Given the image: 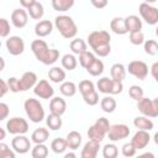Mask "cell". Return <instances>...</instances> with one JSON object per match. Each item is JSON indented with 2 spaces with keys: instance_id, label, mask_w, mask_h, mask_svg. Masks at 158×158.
<instances>
[{
  "instance_id": "36",
  "label": "cell",
  "mask_w": 158,
  "mask_h": 158,
  "mask_svg": "<svg viewBox=\"0 0 158 158\" xmlns=\"http://www.w3.org/2000/svg\"><path fill=\"white\" fill-rule=\"evenodd\" d=\"M95 59H96V54H95L94 52L86 51V52H84V53H81V54L79 56V64H80L84 69H88Z\"/></svg>"
},
{
  "instance_id": "63",
  "label": "cell",
  "mask_w": 158,
  "mask_h": 158,
  "mask_svg": "<svg viewBox=\"0 0 158 158\" xmlns=\"http://www.w3.org/2000/svg\"><path fill=\"white\" fill-rule=\"evenodd\" d=\"M156 36L158 37V26H157V28H156Z\"/></svg>"
},
{
  "instance_id": "43",
  "label": "cell",
  "mask_w": 158,
  "mask_h": 158,
  "mask_svg": "<svg viewBox=\"0 0 158 158\" xmlns=\"http://www.w3.org/2000/svg\"><path fill=\"white\" fill-rule=\"evenodd\" d=\"M130 42L135 46H139L144 43V35L142 31H135V32H130Z\"/></svg>"
},
{
  "instance_id": "46",
  "label": "cell",
  "mask_w": 158,
  "mask_h": 158,
  "mask_svg": "<svg viewBox=\"0 0 158 158\" xmlns=\"http://www.w3.org/2000/svg\"><path fill=\"white\" fill-rule=\"evenodd\" d=\"M16 152L14 149H10L9 146L4 142L0 143V158H15Z\"/></svg>"
},
{
  "instance_id": "52",
  "label": "cell",
  "mask_w": 158,
  "mask_h": 158,
  "mask_svg": "<svg viewBox=\"0 0 158 158\" xmlns=\"http://www.w3.org/2000/svg\"><path fill=\"white\" fill-rule=\"evenodd\" d=\"M90 2H91V5H93L95 9L101 10V9H104V7L107 6L109 0H90Z\"/></svg>"
},
{
  "instance_id": "12",
  "label": "cell",
  "mask_w": 158,
  "mask_h": 158,
  "mask_svg": "<svg viewBox=\"0 0 158 158\" xmlns=\"http://www.w3.org/2000/svg\"><path fill=\"white\" fill-rule=\"evenodd\" d=\"M137 109L139 110V112L147 117H157L158 114L156 111V107H154V104H153V100L148 99V98H142L141 100L137 101Z\"/></svg>"
},
{
  "instance_id": "22",
  "label": "cell",
  "mask_w": 158,
  "mask_h": 158,
  "mask_svg": "<svg viewBox=\"0 0 158 158\" xmlns=\"http://www.w3.org/2000/svg\"><path fill=\"white\" fill-rule=\"evenodd\" d=\"M110 28L114 33L120 35V36L127 33V28H126V23H125L123 17H114L110 22Z\"/></svg>"
},
{
  "instance_id": "26",
  "label": "cell",
  "mask_w": 158,
  "mask_h": 158,
  "mask_svg": "<svg viewBox=\"0 0 158 158\" xmlns=\"http://www.w3.org/2000/svg\"><path fill=\"white\" fill-rule=\"evenodd\" d=\"M49 138V131L46 127H38L36 128L31 135V141L36 143H44Z\"/></svg>"
},
{
  "instance_id": "27",
  "label": "cell",
  "mask_w": 158,
  "mask_h": 158,
  "mask_svg": "<svg viewBox=\"0 0 158 158\" xmlns=\"http://www.w3.org/2000/svg\"><path fill=\"white\" fill-rule=\"evenodd\" d=\"M116 106H117V102L116 100L111 96V95H105L101 100H100V107L104 112L106 114H111L116 110Z\"/></svg>"
},
{
  "instance_id": "56",
  "label": "cell",
  "mask_w": 158,
  "mask_h": 158,
  "mask_svg": "<svg viewBox=\"0 0 158 158\" xmlns=\"http://www.w3.org/2000/svg\"><path fill=\"white\" fill-rule=\"evenodd\" d=\"M5 128H6V127H5ZM5 128H4V127L0 128V141H2V139L5 138V136H6V131H7V130L5 131Z\"/></svg>"
},
{
  "instance_id": "44",
  "label": "cell",
  "mask_w": 158,
  "mask_h": 158,
  "mask_svg": "<svg viewBox=\"0 0 158 158\" xmlns=\"http://www.w3.org/2000/svg\"><path fill=\"white\" fill-rule=\"evenodd\" d=\"M128 95L135 101H138L143 98V89L139 85H131L128 89Z\"/></svg>"
},
{
  "instance_id": "37",
  "label": "cell",
  "mask_w": 158,
  "mask_h": 158,
  "mask_svg": "<svg viewBox=\"0 0 158 158\" xmlns=\"http://www.w3.org/2000/svg\"><path fill=\"white\" fill-rule=\"evenodd\" d=\"M91 77H99V75H101L102 73H104V63H102V60L101 59H99V58H96L93 63H91V65L88 68V69H85Z\"/></svg>"
},
{
  "instance_id": "4",
  "label": "cell",
  "mask_w": 158,
  "mask_h": 158,
  "mask_svg": "<svg viewBox=\"0 0 158 158\" xmlns=\"http://www.w3.org/2000/svg\"><path fill=\"white\" fill-rule=\"evenodd\" d=\"M23 109H25V112H26L27 117L33 123H38V122L43 121L44 117H46L44 109L37 99H33V98L26 99L25 102H23Z\"/></svg>"
},
{
  "instance_id": "10",
  "label": "cell",
  "mask_w": 158,
  "mask_h": 158,
  "mask_svg": "<svg viewBox=\"0 0 158 158\" xmlns=\"http://www.w3.org/2000/svg\"><path fill=\"white\" fill-rule=\"evenodd\" d=\"M5 46L11 56H20L25 51V42L20 36H10L5 41Z\"/></svg>"
},
{
  "instance_id": "24",
  "label": "cell",
  "mask_w": 158,
  "mask_h": 158,
  "mask_svg": "<svg viewBox=\"0 0 158 158\" xmlns=\"http://www.w3.org/2000/svg\"><path fill=\"white\" fill-rule=\"evenodd\" d=\"M69 47H70L72 53L77 56H80L81 53L88 51V43L83 38H73L69 43Z\"/></svg>"
},
{
  "instance_id": "23",
  "label": "cell",
  "mask_w": 158,
  "mask_h": 158,
  "mask_svg": "<svg viewBox=\"0 0 158 158\" xmlns=\"http://www.w3.org/2000/svg\"><path fill=\"white\" fill-rule=\"evenodd\" d=\"M133 126H135L137 130H144V131H151V130L154 127L153 121H152L149 117L144 116V115L135 117V120H133Z\"/></svg>"
},
{
  "instance_id": "29",
  "label": "cell",
  "mask_w": 158,
  "mask_h": 158,
  "mask_svg": "<svg viewBox=\"0 0 158 158\" xmlns=\"http://www.w3.org/2000/svg\"><path fill=\"white\" fill-rule=\"evenodd\" d=\"M112 78L109 77H102L98 80L96 83V88L100 93L105 94V95H111V90H112Z\"/></svg>"
},
{
  "instance_id": "61",
  "label": "cell",
  "mask_w": 158,
  "mask_h": 158,
  "mask_svg": "<svg viewBox=\"0 0 158 158\" xmlns=\"http://www.w3.org/2000/svg\"><path fill=\"white\" fill-rule=\"evenodd\" d=\"M0 62H1V67H0V70H4V68H5V60H4V58H0Z\"/></svg>"
},
{
  "instance_id": "47",
  "label": "cell",
  "mask_w": 158,
  "mask_h": 158,
  "mask_svg": "<svg viewBox=\"0 0 158 158\" xmlns=\"http://www.w3.org/2000/svg\"><path fill=\"white\" fill-rule=\"evenodd\" d=\"M136 152H137V149H136V147L132 144V142H128V143H125L123 146H122V148H121V153H122V156L123 157H133V156H136Z\"/></svg>"
},
{
  "instance_id": "30",
  "label": "cell",
  "mask_w": 158,
  "mask_h": 158,
  "mask_svg": "<svg viewBox=\"0 0 158 158\" xmlns=\"http://www.w3.org/2000/svg\"><path fill=\"white\" fill-rule=\"evenodd\" d=\"M46 125L49 130L52 131H57L62 127L63 122H62V116L60 115H57V114H49L47 117H46Z\"/></svg>"
},
{
  "instance_id": "1",
  "label": "cell",
  "mask_w": 158,
  "mask_h": 158,
  "mask_svg": "<svg viewBox=\"0 0 158 158\" xmlns=\"http://www.w3.org/2000/svg\"><path fill=\"white\" fill-rule=\"evenodd\" d=\"M111 36L105 30L93 31L88 36V44L98 57H107L111 52Z\"/></svg>"
},
{
  "instance_id": "58",
  "label": "cell",
  "mask_w": 158,
  "mask_h": 158,
  "mask_svg": "<svg viewBox=\"0 0 158 158\" xmlns=\"http://www.w3.org/2000/svg\"><path fill=\"white\" fill-rule=\"evenodd\" d=\"M153 104H154V107H156V111L158 114V96L156 99H153Z\"/></svg>"
},
{
  "instance_id": "7",
  "label": "cell",
  "mask_w": 158,
  "mask_h": 158,
  "mask_svg": "<svg viewBox=\"0 0 158 158\" xmlns=\"http://www.w3.org/2000/svg\"><path fill=\"white\" fill-rule=\"evenodd\" d=\"M126 69L128 74H131L132 77L139 80H144L146 77L148 75V65L143 60H132L128 63V67Z\"/></svg>"
},
{
  "instance_id": "59",
  "label": "cell",
  "mask_w": 158,
  "mask_h": 158,
  "mask_svg": "<svg viewBox=\"0 0 158 158\" xmlns=\"http://www.w3.org/2000/svg\"><path fill=\"white\" fill-rule=\"evenodd\" d=\"M141 157H151V158H153V157H154V154H153V153H149V152H146V153L141 154Z\"/></svg>"
},
{
  "instance_id": "40",
  "label": "cell",
  "mask_w": 158,
  "mask_h": 158,
  "mask_svg": "<svg viewBox=\"0 0 158 158\" xmlns=\"http://www.w3.org/2000/svg\"><path fill=\"white\" fill-rule=\"evenodd\" d=\"M143 49L148 56H156L158 53V42L154 40H147L143 43Z\"/></svg>"
},
{
  "instance_id": "42",
  "label": "cell",
  "mask_w": 158,
  "mask_h": 158,
  "mask_svg": "<svg viewBox=\"0 0 158 158\" xmlns=\"http://www.w3.org/2000/svg\"><path fill=\"white\" fill-rule=\"evenodd\" d=\"M81 96H83L84 102L89 106H95L99 102V94H98L96 90H93V91H90L85 95H81Z\"/></svg>"
},
{
  "instance_id": "19",
  "label": "cell",
  "mask_w": 158,
  "mask_h": 158,
  "mask_svg": "<svg viewBox=\"0 0 158 158\" xmlns=\"http://www.w3.org/2000/svg\"><path fill=\"white\" fill-rule=\"evenodd\" d=\"M65 70L64 68L62 67H52L49 70H48V78L52 83H56V84H59V83H63L65 80Z\"/></svg>"
},
{
  "instance_id": "45",
  "label": "cell",
  "mask_w": 158,
  "mask_h": 158,
  "mask_svg": "<svg viewBox=\"0 0 158 158\" xmlns=\"http://www.w3.org/2000/svg\"><path fill=\"white\" fill-rule=\"evenodd\" d=\"M10 31H11L10 22L5 17H1L0 19V37L6 38L10 35Z\"/></svg>"
},
{
  "instance_id": "34",
  "label": "cell",
  "mask_w": 158,
  "mask_h": 158,
  "mask_svg": "<svg viewBox=\"0 0 158 158\" xmlns=\"http://www.w3.org/2000/svg\"><path fill=\"white\" fill-rule=\"evenodd\" d=\"M27 12H28V15L32 20H41L44 15V7L41 2L36 1L31 7L27 9Z\"/></svg>"
},
{
  "instance_id": "51",
  "label": "cell",
  "mask_w": 158,
  "mask_h": 158,
  "mask_svg": "<svg viewBox=\"0 0 158 158\" xmlns=\"http://www.w3.org/2000/svg\"><path fill=\"white\" fill-rule=\"evenodd\" d=\"M10 114V107L5 102H0V121H4Z\"/></svg>"
},
{
  "instance_id": "14",
  "label": "cell",
  "mask_w": 158,
  "mask_h": 158,
  "mask_svg": "<svg viewBox=\"0 0 158 158\" xmlns=\"http://www.w3.org/2000/svg\"><path fill=\"white\" fill-rule=\"evenodd\" d=\"M148 132H149V131L138 130V131L133 135L131 142H132V144L136 147L137 151L143 149V148H146V147L148 146V143H149V141H151V136H149Z\"/></svg>"
},
{
  "instance_id": "32",
  "label": "cell",
  "mask_w": 158,
  "mask_h": 158,
  "mask_svg": "<svg viewBox=\"0 0 158 158\" xmlns=\"http://www.w3.org/2000/svg\"><path fill=\"white\" fill-rule=\"evenodd\" d=\"M74 2L75 0H52L51 1L53 10L58 12H64V11L70 10L74 6Z\"/></svg>"
},
{
  "instance_id": "33",
  "label": "cell",
  "mask_w": 158,
  "mask_h": 158,
  "mask_svg": "<svg viewBox=\"0 0 158 158\" xmlns=\"http://www.w3.org/2000/svg\"><path fill=\"white\" fill-rule=\"evenodd\" d=\"M78 90V86L73 83V81H67L64 80L63 83H60V86H59V91L63 96H67V98H72L75 95Z\"/></svg>"
},
{
  "instance_id": "28",
  "label": "cell",
  "mask_w": 158,
  "mask_h": 158,
  "mask_svg": "<svg viewBox=\"0 0 158 158\" xmlns=\"http://www.w3.org/2000/svg\"><path fill=\"white\" fill-rule=\"evenodd\" d=\"M60 64H62V67L65 69V70H74L75 68H77V65H78V59H77V57H75V54L74 53H67V54H64L63 57H62V59H60Z\"/></svg>"
},
{
  "instance_id": "11",
  "label": "cell",
  "mask_w": 158,
  "mask_h": 158,
  "mask_svg": "<svg viewBox=\"0 0 158 158\" xmlns=\"http://www.w3.org/2000/svg\"><path fill=\"white\" fill-rule=\"evenodd\" d=\"M31 142L32 141H30V138L26 137L25 135H16L11 139V148L19 154H25L30 151Z\"/></svg>"
},
{
  "instance_id": "2",
  "label": "cell",
  "mask_w": 158,
  "mask_h": 158,
  "mask_svg": "<svg viewBox=\"0 0 158 158\" xmlns=\"http://www.w3.org/2000/svg\"><path fill=\"white\" fill-rule=\"evenodd\" d=\"M31 51L36 59L44 65H52L59 59V51L49 48L47 42L43 40H35L31 42Z\"/></svg>"
},
{
  "instance_id": "35",
  "label": "cell",
  "mask_w": 158,
  "mask_h": 158,
  "mask_svg": "<svg viewBox=\"0 0 158 158\" xmlns=\"http://www.w3.org/2000/svg\"><path fill=\"white\" fill-rule=\"evenodd\" d=\"M68 148V143H67V139L65 138H54L52 142H51V149L56 153V154H62L65 152V149Z\"/></svg>"
},
{
  "instance_id": "8",
  "label": "cell",
  "mask_w": 158,
  "mask_h": 158,
  "mask_svg": "<svg viewBox=\"0 0 158 158\" xmlns=\"http://www.w3.org/2000/svg\"><path fill=\"white\" fill-rule=\"evenodd\" d=\"M33 93H35V95L38 96L40 99L49 100V99H52L53 95H54V89H53V86L48 83V80L41 79V80L37 81V84L35 85Z\"/></svg>"
},
{
  "instance_id": "55",
  "label": "cell",
  "mask_w": 158,
  "mask_h": 158,
  "mask_svg": "<svg viewBox=\"0 0 158 158\" xmlns=\"http://www.w3.org/2000/svg\"><path fill=\"white\" fill-rule=\"evenodd\" d=\"M37 0H20V4H21V6L23 7V9H28V7H31L35 2H36Z\"/></svg>"
},
{
  "instance_id": "15",
  "label": "cell",
  "mask_w": 158,
  "mask_h": 158,
  "mask_svg": "<svg viewBox=\"0 0 158 158\" xmlns=\"http://www.w3.org/2000/svg\"><path fill=\"white\" fill-rule=\"evenodd\" d=\"M100 148H101L100 147V142L89 139L84 144V147L81 149V153H80V157L81 158H96Z\"/></svg>"
},
{
  "instance_id": "3",
  "label": "cell",
  "mask_w": 158,
  "mask_h": 158,
  "mask_svg": "<svg viewBox=\"0 0 158 158\" xmlns=\"http://www.w3.org/2000/svg\"><path fill=\"white\" fill-rule=\"evenodd\" d=\"M54 26L58 30V32L62 35V37L67 40L75 38L78 33V27L74 20L68 15H58L54 19Z\"/></svg>"
},
{
  "instance_id": "13",
  "label": "cell",
  "mask_w": 158,
  "mask_h": 158,
  "mask_svg": "<svg viewBox=\"0 0 158 158\" xmlns=\"http://www.w3.org/2000/svg\"><path fill=\"white\" fill-rule=\"evenodd\" d=\"M28 12L25 9H15L11 12V23L16 28H23L28 22Z\"/></svg>"
},
{
  "instance_id": "25",
  "label": "cell",
  "mask_w": 158,
  "mask_h": 158,
  "mask_svg": "<svg viewBox=\"0 0 158 158\" xmlns=\"http://www.w3.org/2000/svg\"><path fill=\"white\" fill-rule=\"evenodd\" d=\"M65 139H67V143H68V148L73 149V151L78 149L80 147V144H81V141H83L81 135L78 131H70L67 135Z\"/></svg>"
},
{
  "instance_id": "16",
  "label": "cell",
  "mask_w": 158,
  "mask_h": 158,
  "mask_svg": "<svg viewBox=\"0 0 158 158\" xmlns=\"http://www.w3.org/2000/svg\"><path fill=\"white\" fill-rule=\"evenodd\" d=\"M53 23L49 21V20H41L36 23L35 26V33L37 37L40 38H43V37H47L48 35L52 33L53 31Z\"/></svg>"
},
{
  "instance_id": "20",
  "label": "cell",
  "mask_w": 158,
  "mask_h": 158,
  "mask_svg": "<svg viewBox=\"0 0 158 158\" xmlns=\"http://www.w3.org/2000/svg\"><path fill=\"white\" fill-rule=\"evenodd\" d=\"M125 23H126V28L128 33L142 30V20L136 15H130L125 17Z\"/></svg>"
},
{
  "instance_id": "5",
  "label": "cell",
  "mask_w": 158,
  "mask_h": 158,
  "mask_svg": "<svg viewBox=\"0 0 158 158\" xmlns=\"http://www.w3.org/2000/svg\"><path fill=\"white\" fill-rule=\"evenodd\" d=\"M139 16L144 22L148 25H157L158 23V7L153 6L152 4L141 2L138 6Z\"/></svg>"
},
{
  "instance_id": "18",
  "label": "cell",
  "mask_w": 158,
  "mask_h": 158,
  "mask_svg": "<svg viewBox=\"0 0 158 158\" xmlns=\"http://www.w3.org/2000/svg\"><path fill=\"white\" fill-rule=\"evenodd\" d=\"M67 110V102L63 98L59 96H53L49 101V111L52 114H57V115H63Z\"/></svg>"
},
{
  "instance_id": "54",
  "label": "cell",
  "mask_w": 158,
  "mask_h": 158,
  "mask_svg": "<svg viewBox=\"0 0 158 158\" xmlns=\"http://www.w3.org/2000/svg\"><path fill=\"white\" fill-rule=\"evenodd\" d=\"M151 75L158 83V62H154L152 64V67H151Z\"/></svg>"
},
{
  "instance_id": "62",
  "label": "cell",
  "mask_w": 158,
  "mask_h": 158,
  "mask_svg": "<svg viewBox=\"0 0 158 158\" xmlns=\"http://www.w3.org/2000/svg\"><path fill=\"white\" fill-rule=\"evenodd\" d=\"M156 1H158V0H143V2H147V4H154Z\"/></svg>"
},
{
  "instance_id": "9",
  "label": "cell",
  "mask_w": 158,
  "mask_h": 158,
  "mask_svg": "<svg viewBox=\"0 0 158 158\" xmlns=\"http://www.w3.org/2000/svg\"><path fill=\"white\" fill-rule=\"evenodd\" d=\"M130 128L125 123H116V125H112L107 132V136H109V139L111 142H117V141H121L123 138H127L130 136Z\"/></svg>"
},
{
  "instance_id": "57",
  "label": "cell",
  "mask_w": 158,
  "mask_h": 158,
  "mask_svg": "<svg viewBox=\"0 0 158 158\" xmlns=\"http://www.w3.org/2000/svg\"><path fill=\"white\" fill-rule=\"evenodd\" d=\"M75 157H77V154L73 153V152H69V153H65L64 154V158H75Z\"/></svg>"
},
{
  "instance_id": "49",
  "label": "cell",
  "mask_w": 158,
  "mask_h": 158,
  "mask_svg": "<svg viewBox=\"0 0 158 158\" xmlns=\"http://www.w3.org/2000/svg\"><path fill=\"white\" fill-rule=\"evenodd\" d=\"M95 125H96L98 127H100L102 131H105L106 133L109 132V130H110V127H111V125H110V122H109V120H107L106 117H99V118L95 121Z\"/></svg>"
},
{
  "instance_id": "17",
  "label": "cell",
  "mask_w": 158,
  "mask_h": 158,
  "mask_svg": "<svg viewBox=\"0 0 158 158\" xmlns=\"http://www.w3.org/2000/svg\"><path fill=\"white\" fill-rule=\"evenodd\" d=\"M20 84H21V90L26 91L28 89L35 88V85L37 84V75L35 72H25L22 74V77L20 78Z\"/></svg>"
},
{
  "instance_id": "21",
  "label": "cell",
  "mask_w": 158,
  "mask_h": 158,
  "mask_svg": "<svg viewBox=\"0 0 158 158\" xmlns=\"http://www.w3.org/2000/svg\"><path fill=\"white\" fill-rule=\"evenodd\" d=\"M126 73H127V69L122 63H115L110 68V75L115 80L123 81V79L126 78Z\"/></svg>"
},
{
  "instance_id": "53",
  "label": "cell",
  "mask_w": 158,
  "mask_h": 158,
  "mask_svg": "<svg viewBox=\"0 0 158 158\" xmlns=\"http://www.w3.org/2000/svg\"><path fill=\"white\" fill-rule=\"evenodd\" d=\"M0 96L1 98H4L5 96V94L7 93V91H10V88H9V84H7V80H5V79H0Z\"/></svg>"
},
{
  "instance_id": "41",
  "label": "cell",
  "mask_w": 158,
  "mask_h": 158,
  "mask_svg": "<svg viewBox=\"0 0 158 158\" xmlns=\"http://www.w3.org/2000/svg\"><path fill=\"white\" fill-rule=\"evenodd\" d=\"M78 89H79V91H80L81 95H85V94H88V93L95 90V85H94V83H93L91 80L84 79V80H81V81L79 83Z\"/></svg>"
},
{
  "instance_id": "39",
  "label": "cell",
  "mask_w": 158,
  "mask_h": 158,
  "mask_svg": "<svg viewBox=\"0 0 158 158\" xmlns=\"http://www.w3.org/2000/svg\"><path fill=\"white\" fill-rule=\"evenodd\" d=\"M118 154V148L114 143H107L102 147V157L104 158H116Z\"/></svg>"
},
{
  "instance_id": "60",
  "label": "cell",
  "mask_w": 158,
  "mask_h": 158,
  "mask_svg": "<svg viewBox=\"0 0 158 158\" xmlns=\"http://www.w3.org/2000/svg\"><path fill=\"white\" fill-rule=\"evenodd\" d=\"M153 139H154V143L158 146V131L154 133V136H153Z\"/></svg>"
},
{
  "instance_id": "31",
  "label": "cell",
  "mask_w": 158,
  "mask_h": 158,
  "mask_svg": "<svg viewBox=\"0 0 158 158\" xmlns=\"http://www.w3.org/2000/svg\"><path fill=\"white\" fill-rule=\"evenodd\" d=\"M106 135L107 133L105 131H102L100 127H98L95 123L91 125L89 127V130H88V137H89V139H93V141H96V142H100V143L102 142V139L105 138Z\"/></svg>"
},
{
  "instance_id": "38",
  "label": "cell",
  "mask_w": 158,
  "mask_h": 158,
  "mask_svg": "<svg viewBox=\"0 0 158 158\" xmlns=\"http://www.w3.org/2000/svg\"><path fill=\"white\" fill-rule=\"evenodd\" d=\"M32 158H46L48 156V147L44 143H36L33 148H31Z\"/></svg>"
},
{
  "instance_id": "50",
  "label": "cell",
  "mask_w": 158,
  "mask_h": 158,
  "mask_svg": "<svg viewBox=\"0 0 158 158\" xmlns=\"http://www.w3.org/2000/svg\"><path fill=\"white\" fill-rule=\"evenodd\" d=\"M112 90H111V95H117V94H121L122 90H123V84L122 81L120 80H115L112 79Z\"/></svg>"
},
{
  "instance_id": "48",
  "label": "cell",
  "mask_w": 158,
  "mask_h": 158,
  "mask_svg": "<svg viewBox=\"0 0 158 158\" xmlns=\"http://www.w3.org/2000/svg\"><path fill=\"white\" fill-rule=\"evenodd\" d=\"M7 84L10 88L11 93H20L21 90V84H20V79H17L16 77H11L7 79Z\"/></svg>"
},
{
  "instance_id": "6",
  "label": "cell",
  "mask_w": 158,
  "mask_h": 158,
  "mask_svg": "<svg viewBox=\"0 0 158 158\" xmlns=\"http://www.w3.org/2000/svg\"><path fill=\"white\" fill-rule=\"evenodd\" d=\"M6 130L9 133L16 136V135H25L28 132V122L22 117H11L6 122Z\"/></svg>"
}]
</instances>
